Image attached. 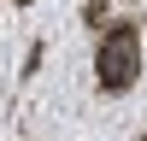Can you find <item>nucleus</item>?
<instances>
[{
    "label": "nucleus",
    "mask_w": 147,
    "mask_h": 141,
    "mask_svg": "<svg viewBox=\"0 0 147 141\" xmlns=\"http://www.w3.org/2000/svg\"><path fill=\"white\" fill-rule=\"evenodd\" d=\"M100 88L106 94H124V88H136V77H141V41H136V23H112V35L100 41Z\"/></svg>",
    "instance_id": "f257e3e1"
},
{
    "label": "nucleus",
    "mask_w": 147,
    "mask_h": 141,
    "mask_svg": "<svg viewBox=\"0 0 147 141\" xmlns=\"http://www.w3.org/2000/svg\"><path fill=\"white\" fill-rule=\"evenodd\" d=\"M141 141H147V135H141Z\"/></svg>",
    "instance_id": "f03ea898"
}]
</instances>
